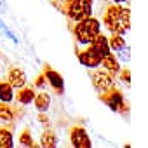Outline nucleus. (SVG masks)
<instances>
[{
  "instance_id": "obj_14",
  "label": "nucleus",
  "mask_w": 148,
  "mask_h": 148,
  "mask_svg": "<svg viewBox=\"0 0 148 148\" xmlns=\"http://www.w3.org/2000/svg\"><path fill=\"white\" fill-rule=\"evenodd\" d=\"M35 106H37V110L40 112V113H44V112H47L49 110V105H51V96L47 94V92H40V94H35Z\"/></svg>"
},
{
  "instance_id": "obj_21",
  "label": "nucleus",
  "mask_w": 148,
  "mask_h": 148,
  "mask_svg": "<svg viewBox=\"0 0 148 148\" xmlns=\"http://www.w3.org/2000/svg\"><path fill=\"white\" fill-rule=\"evenodd\" d=\"M45 84H47V80H45V75L42 73V75H38L37 79H35V87H45Z\"/></svg>"
},
{
  "instance_id": "obj_4",
  "label": "nucleus",
  "mask_w": 148,
  "mask_h": 148,
  "mask_svg": "<svg viewBox=\"0 0 148 148\" xmlns=\"http://www.w3.org/2000/svg\"><path fill=\"white\" fill-rule=\"evenodd\" d=\"M91 79H92L94 89H96L99 94H105V92L112 91L113 86H115V80H113V77H112V73L106 71V70H96V71H92Z\"/></svg>"
},
{
  "instance_id": "obj_8",
  "label": "nucleus",
  "mask_w": 148,
  "mask_h": 148,
  "mask_svg": "<svg viewBox=\"0 0 148 148\" xmlns=\"http://www.w3.org/2000/svg\"><path fill=\"white\" fill-rule=\"evenodd\" d=\"M101 59H103V58H101L99 54H96L94 51H91V49L79 52V61H80V64H84L86 68H98V66H101Z\"/></svg>"
},
{
  "instance_id": "obj_20",
  "label": "nucleus",
  "mask_w": 148,
  "mask_h": 148,
  "mask_svg": "<svg viewBox=\"0 0 148 148\" xmlns=\"http://www.w3.org/2000/svg\"><path fill=\"white\" fill-rule=\"evenodd\" d=\"M119 77H120V80L125 84V86H129V82H131V71L125 68V70H120L119 71Z\"/></svg>"
},
{
  "instance_id": "obj_13",
  "label": "nucleus",
  "mask_w": 148,
  "mask_h": 148,
  "mask_svg": "<svg viewBox=\"0 0 148 148\" xmlns=\"http://www.w3.org/2000/svg\"><path fill=\"white\" fill-rule=\"evenodd\" d=\"M14 99V87L9 82H0V101L11 103Z\"/></svg>"
},
{
  "instance_id": "obj_10",
  "label": "nucleus",
  "mask_w": 148,
  "mask_h": 148,
  "mask_svg": "<svg viewBox=\"0 0 148 148\" xmlns=\"http://www.w3.org/2000/svg\"><path fill=\"white\" fill-rule=\"evenodd\" d=\"M44 75H45V80L49 82V86H51L58 94H63V91H64V82H63V77L59 75V73L54 71V70H51V68H47V70L44 71Z\"/></svg>"
},
{
  "instance_id": "obj_19",
  "label": "nucleus",
  "mask_w": 148,
  "mask_h": 148,
  "mask_svg": "<svg viewBox=\"0 0 148 148\" xmlns=\"http://www.w3.org/2000/svg\"><path fill=\"white\" fill-rule=\"evenodd\" d=\"M19 145L21 146H33L35 143H33V138H32V132L28 131V129H25L23 132H21V136H19Z\"/></svg>"
},
{
  "instance_id": "obj_1",
  "label": "nucleus",
  "mask_w": 148,
  "mask_h": 148,
  "mask_svg": "<svg viewBox=\"0 0 148 148\" xmlns=\"http://www.w3.org/2000/svg\"><path fill=\"white\" fill-rule=\"evenodd\" d=\"M103 21H105V26L112 32V33H119V35H124L129 32V26H131V21H129V11L120 7L119 4L117 5H110L103 16Z\"/></svg>"
},
{
  "instance_id": "obj_6",
  "label": "nucleus",
  "mask_w": 148,
  "mask_h": 148,
  "mask_svg": "<svg viewBox=\"0 0 148 148\" xmlns=\"http://www.w3.org/2000/svg\"><path fill=\"white\" fill-rule=\"evenodd\" d=\"M70 141L75 148H91L92 146L91 138L84 127H73L70 131Z\"/></svg>"
},
{
  "instance_id": "obj_5",
  "label": "nucleus",
  "mask_w": 148,
  "mask_h": 148,
  "mask_svg": "<svg viewBox=\"0 0 148 148\" xmlns=\"http://www.w3.org/2000/svg\"><path fill=\"white\" fill-rule=\"evenodd\" d=\"M101 99H103L113 112H125V110H127V105H125V101H124L122 92H119V91H115V89L105 92V94L101 96Z\"/></svg>"
},
{
  "instance_id": "obj_3",
  "label": "nucleus",
  "mask_w": 148,
  "mask_h": 148,
  "mask_svg": "<svg viewBox=\"0 0 148 148\" xmlns=\"http://www.w3.org/2000/svg\"><path fill=\"white\" fill-rule=\"evenodd\" d=\"M92 12V0H71L66 4V14L73 21H82Z\"/></svg>"
},
{
  "instance_id": "obj_18",
  "label": "nucleus",
  "mask_w": 148,
  "mask_h": 148,
  "mask_svg": "<svg viewBox=\"0 0 148 148\" xmlns=\"http://www.w3.org/2000/svg\"><path fill=\"white\" fill-rule=\"evenodd\" d=\"M0 120L2 122H12L14 120V112H12V108L7 106V103H0Z\"/></svg>"
},
{
  "instance_id": "obj_15",
  "label": "nucleus",
  "mask_w": 148,
  "mask_h": 148,
  "mask_svg": "<svg viewBox=\"0 0 148 148\" xmlns=\"http://www.w3.org/2000/svg\"><path fill=\"white\" fill-rule=\"evenodd\" d=\"M108 42H110V49L115 51V52H119V51H122V49L125 47L124 35H119V33H113V37L108 38Z\"/></svg>"
},
{
  "instance_id": "obj_9",
  "label": "nucleus",
  "mask_w": 148,
  "mask_h": 148,
  "mask_svg": "<svg viewBox=\"0 0 148 148\" xmlns=\"http://www.w3.org/2000/svg\"><path fill=\"white\" fill-rule=\"evenodd\" d=\"M7 82L14 87V89H21L26 86V73L21 68H11L7 73Z\"/></svg>"
},
{
  "instance_id": "obj_12",
  "label": "nucleus",
  "mask_w": 148,
  "mask_h": 148,
  "mask_svg": "<svg viewBox=\"0 0 148 148\" xmlns=\"http://www.w3.org/2000/svg\"><path fill=\"white\" fill-rule=\"evenodd\" d=\"M16 98H18V101L21 103V105H30V103H33V99H35V91L32 89V87H21L19 91H18V94H16Z\"/></svg>"
},
{
  "instance_id": "obj_17",
  "label": "nucleus",
  "mask_w": 148,
  "mask_h": 148,
  "mask_svg": "<svg viewBox=\"0 0 148 148\" xmlns=\"http://www.w3.org/2000/svg\"><path fill=\"white\" fill-rule=\"evenodd\" d=\"M14 143H12V134L11 131L7 129H0V148H11Z\"/></svg>"
},
{
  "instance_id": "obj_16",
  "label": "nucleus",
  "mask_w": 148,
  "mask_h": 148,
  "mask_svg": "<svg viewBox=\"0 0 148 148\" xmlns=\"http://www.w3.org/2000/svg\"><path fill=\"white\" fill-rule=\"evenodd\" d=\"M40 145H42V146H45V148H47V146H51V148H52V146H56V145H58V138H56V134H54L52 131H45V132L42 134Z\"/></svg>"
},
{
  "instance_id": "obj_22",
  "label": "nucleus",
  "mask_w": 148,
  "mask_h": 148,
  "mask_svg": "<svg viewBox=\"0 0 148 148\" xmlns=\"http://www.w3.org/2000/svg\"><path fill=\"white\" fill-rule=\"evenodd\" d=\"M4 30H5V25H4L2 19H0V32H4Z\"/></svg>"
},
{
  "instance_id": "obj_23",
  "label": "nucleus",
  "mask_w": 148,
  "mask_h": 148,
  "mask_svg": "<svg viewBox=\"0 0 148 148\" xmlns=\"http://www.w3.org/2000/svg\"><path fill=\"white\" fill-rule=\"evenodd\" d=\"M112 2H115V4H122V2H125V0H112Z\"/></svg>"
},
{
  "instance_id": "obj_11",
  "label": "nucleus",
  "mask_w": 148,
  "mask_h": 148,
  "mask_svg": "<svg viewBox=\"0 0 148 148\" xmlns=\"http://www.w3.org/2000/svg\"><path fill=\"white\" fill-rule=\"evenodd\" d=\"M101 66H105V70L110 71L112 75H117V73L120 71L119 59H117V56L112 54V52H108L106 56H103V59H101Z\"/></svg>"
},
{
  "instance_id": "obj_24",
  "label": "nucleus",
  "mask_w": 148,
  "mask_h": 148,
  "mask_svg": "<svg viewBox=\"0 0 148 148\" xmlns=\"http://www.w3.org/2000/svg\"><path fill=\"white\" fill-rule=\"evenodd\" d=\"M68 2H71V0H66V4H68Z\"/></svg>"
},
{
  "instance_id": "obj_7",
  "label": "nucleus",
  "mask_w": 148,
  "mask_h": 148,
  "mask_svg": "<svg viewBox=\"0 0 148 148\" xmlns=\"http://www.w3.org/2000/svg\"><path fill=\"white\" fill-rule=\"evenodd\" d=\"M89 49L91 51H94L96 54H99L101 58L103 56H106L112 49H110V42H108V37H105L103 33H98L92 40H91V44H89Z\"/></svg>"
},
{
  "instance_id": "obj_2",
  "label": "nucleus",
  "mask_w": 148,
  "mask_h": 148,
  "mask_svg": "<svg viewBox=\"0 0 148 148\" xmlns=\"http://www.w3.org/2000/svg\"><path fill=\"white\" fill-rule=\"evenodd\" d=\"M75 37H77V42L79 44H82V45H89L91 44V40L98 35V33H101V25H99V21L96 19V18H86V19H82V21H77V25H75Z\"/></svg>"
}]
</instances>
